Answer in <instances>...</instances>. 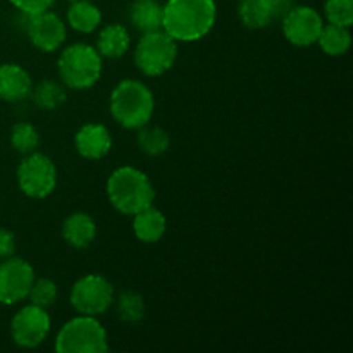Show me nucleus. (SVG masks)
<instances>
[{"label":"nucleus","instance_id":"obj_1","mask_svg":"<svg viewBox=\"0 0 353 353\" xmlns=\"http://www.w3.org/2000/svg\"><path fill=\"white\" fill-rule=\"evenodd\" d=\"M216 19V0H168L162 30L178 43H193L212 31Z\"/></svg>","mask_w":353,"mask_h":353},{"label":"nucleus","instance_id":"obj_2","mask_svg":"<svg viewBox=\"0 0 353 353\" xmlns=\"http://www.w3.org/2000/svg\"><path fill=\"white\" fill-rule=\"evenodd\" d=\"M105 193L110 205L124 216H134L154 205L155 200V188L150 178L133 165L114 169L107 178Z\"/></svg>","mask_w":353,"mask_h":353},{"label":"nucleus","instance_id":"obj_3","mask_svg":"<svg viewBox=\"0 0 353 353\" xmlns=\"http://www.w3.org/2000/svg\"><path fill=\"white\" fill-rule=\"evenodd\" d=\"M109 110L124 130H140L154 116L155 97L140 79H123L110 92Z\"/></svg>","mask_w":353,"mask_h":353},{"label":"nucleus","instance_id":"obj_4","mask_svg":"<svg viewBox=\"0 0 353 353\" xmlns=\"http://www.w3.org/2000/svg\"><path fill=\"white\" fill-rule=\"evenodd\" d=\"M103 59L90 43H71L64 47L57 59V72L62 85L69 90L93 88L102 78Z\"/></svg>","mask_w":353,"mask_h":353},{"label":"nucleus","instance_id":"obj_5","mask_svg":"<svg viewBox=\"0 0 353 353\" xmlns=\"http://www.w3.org/2000/svg\"><path fill=\"white\" fill-rule=\"evenodd\" d=\"M54 348L57 353H103L109 350L107 331L99 317L78 314L59 330Z\"/></svg>","mask_w":353,"mask_h":353},{"label":"nucleus","instance_id":"obj_6","mask_svg":"<svg viewBox=\"0 0 353 353\" xmlns=\"http://www.w3.org/2000/svg\"><path fill=\"white\" fill-rule=\"evenodd\" d=\"M133 59L141 74L157 78L174 65L178 59V41L172 40L164 30L141 33L134 47Z\"/></svg>","mask_w":353,"mask_h":353},{"label":"nucleus","instance_id":"obj_7","mask_svg":"<svg viewBox=\"0 0 353 353\" xmlns=\"http://www.w3.org/2000/svg\"><path fill=\"white\" fill-rule=\"evenodd\" d=\"M17 186L28 199L41 200L54 193L57 186V168L48 155L31 152L23 155L16 169Z\"/></svg>","mask_w":353,"mask_h":353},{"label":"nucleus","instance_id":"obj_8","mask_svg":"<svg viewBox=\"0 0 353 353\" xmlns=\"http://www.w3.org/2000/svg\"><path fill=\"white\" fill-rule=\"evenodd\" d=\"M114 296L116 290L105 276L85 274L72 285L69 302L78 314L99 317L112 307Z\"/></svg>","mask_w":353,"mask_h":353},{"label":"nucleus","instance_id":"obj_9","mask_svg":"<svg viewBox=\"0 0 353 353\" xmlns=\"http://www.w3.org/2000/svg\"><path fill=\"white\" fill-rule=\"evenodd\" d=\"M52 330V319L47 309L28 303L21 307L10 319V338L19 348H37L48 338Z\"/></svg>","mask_w":353,"mask_h":353},{"label":"nucleus","instance_id":"obj_10","mask_svg":"<svg viewBox=\"0 0 353 353\" xmlns=\"http://www.w3.org/2000/svg\"><path fill=\"white\" fill-rule=\"evenodd\" d=\"M323 26V14L310 6H292L281 17L283 34L295 47L316 45Z\"/></svg>","mask_w":353,"mask_h":353},{"label":"nucleus","instance_id":"obj_11","mask_svg":"<svg viewBox=\"0 0 353 353\" xmlns=\"http://www.w3.org/2000/svg\"><path fill=\"white\" fill-rule=\"evenodd\" d=\"M34 278L33 265L23 257L12 255L0 261V303L16 305L26 300Z\"/></svg>","mask_w":353,"mask_h":353},{"label":"nucleus","instance_id":"obj_12","mask_svg":"<svg viewBox=\"0 0 353 353\" xmlns=\"http://www.w3.org/2000/svg\"><path fill=\"white\" fill-rule=\"evenodd\" d=\"M24 17H26V34L37 50L45 54L61 50L68 38V28L59 14L47 9L43 12Z\"/></svg>","mask_w":353,"mask_h":353},{"label":"nucleus","instance_id":"obj_13","mask_svg":"<svg viewBox=\"0 0 353 353\" xmlns=\"http://www.w3.org/2000/svg\"><path fill=\"white\" fill-rule=\"evenodd\" d=\"M292 6V0H240L236 14L248 30H264L276 19H281Z\"/></svg>","mask_w":353,"mask_h":353},{"label":"nucleus","instance_id":"obj_14","mask_svg":"<svg viewBox=\"0 0 353 353\" xmlns=\"http://www.w3.org/2000/svg\"><path fill=\"white\" fill-rule=\"evenodd\" d=\"M74 148L86 161H100L112 148V134L100 123H86L76 131Z\"/></svg>","mask_w":353,"mask_h":353},{"label":"nucleus","instance_id":"obj_15","mask_svg":"<svg viewBox=\"0 0 353 353\" xmlns=\"http://www.w3.org/2000/svg\"><path fill=\"white\" fill-rule=\"evenodd\" d=\"M33 85V78L23 65L14 62L0 64V100L9 103L23 102L30 99Z\"/></svg>","mask_w":353,"mask_h":353},{"label":"nucleus","instance_id":"obj_16","mask_svg":"<svg viewBox=\"0 0 353 353\" xmlns=\"http://www.w3.org/2000/svg\"><path fill=\"white\" fill-rule=\"evenodd\" d=\"M61 234L69 247L86 250L97 238V223L90 214L72 212L62 223Z\"/></svg>","mask_w":353,"mask_h":353},{"label":"nucleus","instance_id":"obj_17","mask_svg":"<svg viewBox=\"0 0 353 353\" xmlns=\"http://www.w3.org/2000/svg\"><path fill=\"white\" fill-rule=\"evenodd\" d=\"M95 48L102 59L116 61V59L124 57L131 48L130 30L119 23L107 24L97 37Z\"/></svg>","mask_w":353,"mask_h":353},{"label":"nucleus","instance_id":"obj_18","mask_svg":"<svg viewBox=\"0 0 353 353\" xmlns=\"http://www.w3.org/2000/svg\"><path fill=\"white\" fill-rule=\"evenodd\" d=\"M168 231V219L154 205L140 210L133 216V233L141 243H157Z\"/></svg>","mask_w":353,"mask_h":353},{"label":"nucleus","instance_id":"obj_19","mask_svg":"<svg viewBox=\"0 0 353 353\" xmlns=\"http://www.w3.org/2000/svg\"><path fill=\"white\" fill-rule=\"evenodd\" d=\"M164 3L159 0H133L130 6V23L140 33L162 30Z\"/></svg>","mask_w":353,"mask_h":353},{"label":"nucleus","instance_id":"obj_20","mask_svg":"<svg viewBox=\"0 0 353 353\" xmlns=\"http://www.w3.org/2000/svg\"><path fill=\"white\" fill-rule=\"evenodd\" d=\"M65 21L78 33L90 34L102 24V10L92 0H74L68 7Z\"/></svg>","mask_w":353,"mask_h":353},{"label":"nucleus","instance_id":"obj_21","mask_svg":"<svg viewBox=\"0 0 353 353\" xmlns=\"http://www.w3.org/2000/svg\"><path fill=\"white\" fill-rule=\"evenodd\" d=\"M317 45L330 57H341L352 47L350 28L324 23L319 38H317Z\"/></svg>","mask_w":353,"mask_h":353},{"label":"nucleus","instance_id":"obj_22","mask_svg":"<svg viewBox=\"0 0 353 353\" xmlns=\"http://www.w3.org/2000/svg\"><path fill=\"white\" fill-rule=\"evenodd\" d=\"M30 97L38 109L57 110L68 100V88L55 79H43L38 85H33Z\"/></svg>","mask_w":353,"mask_h":353},{"label":"nucleus","instance_id":"obj_23","mask_svg":"<svg viewBox=\"0 0 353 353\" xmlns=\"http://www.w3.org/2000/svg\"><path fill=\"white\" fill-rule=\"evenodd\" d=\"M114 307H116V314L123 323L137 324L145 317V300L134 290H123L119 295L114 296Z\"/></svg>","mask_w":353,"mask_h":353},{"label":"nucleus","instance_id":"obj_24","mask_svg":"<svg viewBox=\"0 0 353 353\" xmlns=\"http://www.w3.org/2000/svg\"><path fill=\"white\" fill-rule=\"evenodd\" d=\"M138 131V147L148 157H161L165 152L169 150V145H171V138L165 133V130L159 126H141Z\"/></svg>","mask_w":353,"mask_h":353},{"label":"nucleus","instance_id":"obj_25","mask_svg":"<svg viewBox=\"0 0 353 353\" xmlns=\"http://www.w3.org/2000/svg\"><path fill=\"white\" fill-rule=\"evenodd\" d=\"M10 145L14 150L21 155H28L38 150L40 145V134L38 130L28 121H19L10 130Z\"/></svg>","mask_w":353,"mask_h":353},{"label":"nucleus","instance_id":"obj_26","mask_svg":"<svg viewBox=\"0 0 353 353\" xmlns=\"http://www.w3.org/2000/svg\"><path fill=\"white\" fill-rule=\"evenodd\" d=\"M59 299V288L57 283L52 281L48 278H34L33 285H31L30 293H28V300L33 305L41 307V309H50L55 305Z\"/></svg>","mask_w":353,"mask_h":353},{"label":"nucleus","instance_id":"obj_27","mask_svg":"<svg viewBox=\"0 0 353 353\" xmlns=\"http://www.w3.org/2000/svg\"><path fill=\"white\" fill-rule=\"evenodd\" d=\"M323 12L327 23L350 28L353 24V0H326Z\"/></svg>","mask_w":353,"mask_h":353},{"label":"nucleus","instance_id":"obj_28","mask_svg":"<svg viewBox=\"0 0 353 353\" xmlns=\"http://www.w3.org/2000/svg\"><path fill=\"white\" fill-rule=\"evenodd\" d=\"M23 16H33V14L43 12V10L52 9L55 0H9Z\"/></svg>","mask_w":353,"mask_h":353},{"label":"nucleus","instance_id":"obj_29","mask_svg":"<svg viewBox=\"0 0 353 353\" xmlns=\"http://www.w3.org/2000/svg\"><path fill=\"white\" fill-rule=\"evenodd\" d=\"M16 252V236L12 231L0 228V261L12 257Z\"/></svg>","mask_w":353,"mask_h":353},{"label":"nucleus","instance_id":"obj_30","mask_svg":"<svg viewBox=\"0 0 353 353\" xmlns=\"http://www.w3.org/2000/svg\"><path fill=\"white\" fill-rule=\"evenodd\" d=\"M69 2H74V0H69Z\"/></svg>","mask_w":353,"mask_h":353}]
</instances>
